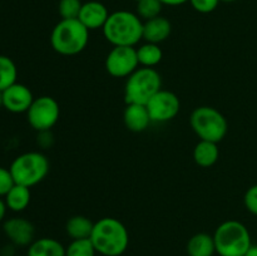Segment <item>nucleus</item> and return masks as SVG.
<instances>
[{"mask_svg": "<svg viewBox=\"0 0 257 256\" xmlns=\"http://www.w3.org/2000/svg\"><path fill=\"white\" fill-rule=\"evenodd\" d=\"M146 107L152 122L165 123L172 120L180 113L181 102L176 93L161 89L151 98Z\"/></svg>", "mask_w": 257, "mask_h": 256, "instance_id": "10", "label": "nucleus"}, {"mask_svg": "<svg viewBox=\"0 0 257 256\" xmlns=\"http://www.w3.org/2000/svg\"><path fill=\"white\" fill-rule=\"evenodd\" d=\"M133 2H136V3H138V2H140V0H133Z\"/></svg>", "mask_w": 257, "mask_h": 256, "instance_id": "34", "label": "nucleus"}, {"mask_svg": "<svg viewBox=\"0 0 257 256\" xmlns=\"http://www.w3.org/2000/svg\"><path fill=\"white\" fill-rule=\"evenodd\" d=\"M123 122H124L125 128L131 132L141 133L145 132L152 119L150 117L147 107L145 104H136V103H130L125 107L124 113H123Z\"/></svg>", "mask_w": 257, "mask_h": 256, "instance_id": "14", "label": "nucleus"}, {"mask_svg": "<svg viewBox=\"0 0 257 256\" xmlns=\"http://www.w3.org/2000/svg\"><path fill=\"white\" fill-rule=\"evenodd\" d=\"M7 211H8L7 203H5L4 198L0 197V222H2V221H4L5 215H7Z\"/></svg>", "mask_w": 257, "mask_h": 256, "instance_id": "30", "label": "nucleus"}, {"mask_svg": "<svg viewBox=\"0 0 257 256\" xmlns=\"http://www.w3.org/2000/svg\"><path fill=\"white\" fill-rule=\"evenodd\" d=\"M136 49H137V58L141 67L155 68L156 65L160 64L163 58V52L160 44L146 42Z\"/></svg>", "mask_w": 257, "mask_h": 256, "instance_id": "21", "label": "nucleus"}, {"mask_svg": "<svg viewBox=\"0 0 257 256\" xmlns=\"http://www.w3.org/2000/svg\"><path fill=\"white\" fill-rule=\"evenodd\" d=\"M220 158V150L217 143L200 140L193 150V160L200 167H212Z\"/></svg>", "mask_w": 257, "mask_h": 256, "instance_id": "18", "label": "nucleus"}, {"mask_svg": "<svg viewBox=\"0 0 257 256\" xmlns=\"http://www.w3.org/2000/svg\"><path fill=\"white\" fill-rule=\"evenodd\" d=\"M102 30L113 47H136L143 39V20L136 13L117 10L110 13Z\"/></svg>", "mask_w": 257, "mask_h": 256, "instance_id": "1", "label": "nucleus"}, {"mask_svg": "<svg viewBox=\"0 0 257 256\" xmlns=\"http://www.w3.org/2000/svg\"><path fill=\"white\" fill-rule=\"evenodd\" d=\"M90 241L102 256H120L130 245L127 227L114 217H103L94 222Z\"/></svg>", "mask_w": 257, "mask_h": 256, "instance_id": "2", "label": "nucleus"}, {"mask_svg": "<svg viewBox=\"0 0 257 256\" xmlns=\"http://www.w3.org/2000/svg\"><path fill=\"white\" fill-rule=\"evenodd\" d=\"M163 5H168V7H180V5L186 4L190 0H160Z\"/></svg>", "mask_w": 257, "mask_h": 256, "instance_id": "29", "label": "nucleus"}, {"mask_svg": "<svg viewBox=\"0 0 257 256\" xmlns=\"http://www.w3.org/2000/svg\"><path fill=\"white\" fill-rule=\"evenodd\" d=\"M109 14L110 13L108 12L107 7L103 3L90 0V2L83 3L78 19L90 32V30L103 29Z\"/></svg>", "mask_w": 257, "mask_h": 256, "instance_id": "13", "label": "nucleus"}, {"mask_svg": "<svg viewBox=\"0 0 257 256\" xmlns=\"http://www.w3.org/2000/svg\"><path fill=\"white\" fill-rule=\"evenodd\" d=\"M89 43V30L79 19H62L50 34L52 48L60 55L72 57L82 53Z\"/></svg>", "mask_w": 257, "mask_h": 256, "instance_id": "3", "label": "nucleus"}, {"mask_svg": "<svg viewBox=\"0 0 257 256\" xmlns=\"http://www.w3.org/2000/svg\"><path fill=\"white\" fill-rule=\"evenodd\" d=\"M30 200H32L30 188L27 187V186L18 185V183L13 186L12 190L4 197L8 210L13 211V212H22V211H24L29 206Z\"/></svg>", "mask_w": 257, "mask_h": 256, "instance_id": "19", "label": "nucleus"}, {"mask_svg": "<svg viewBox=\"0 0 257 256\" xmlns=\"http://www.w3.org/2000/svg\"><path fill=\"white\" fill-rule=\"evenodd\" d=\"M245 256H257V245H251Z\"/></svg>", "mask_w": 257, "mask_h": 256, "instance_id": "31", "label": "nucleus"}, {"mask_svg": "<svg viewBox=\"0 0 257 256\" xmlns=\"http://www.w3.org/2000/svg\"><path fill=\"white\" fill-rule=\"evenodd\" d=\"M94 246L90 238L83 240H72V242L65 247V256H95Z\"/></svg>", "mask_w": 257, "mask_h": 256, "instance_id": "24", "label": "nucleus"}, {"mask_svg": "<svg viewBox=\"0 0 257 256\" xmlns=\"http://www.w3.org/2000/svg\"><path fill=\"white\" fill-rule=\"evenodd\" d=\"M17 256H23V255H17ZM25 256H27V255H25Z\"/></svg>", "mask_w": 257, "mask_h": 256, "instance_id": "35", "label": "nucleus"}, {"mask_svg": "<svg viewBox=\"0 0 257 256\" xmlns=\"http://www.w3.org/2000/svg\"><path fill=\"white\" fill-rule=\"evenodd\" d=\"M188 256H213L216 253L213 235L207 232L195 233L186 246Z\"/></svg>", "mask_w": 257, "mask_h": 256, "instance_id": "17", "label": "nucleus"}, {"mask_svg": "<svg viewBox=\"0 0 257 256\" xmlns=\"http://www.w3.org/2000/svg\"><path fill=\"white\" fill-rule=\"evenodd\" d=\"M82 7L80 0H59L58 12L62 19H78Z\"/></svg>", "mask_w": 257, "mask_h": 256, "instance_id": "25", "label": "nucleus"}, {"mask_svg": "<svg viewBox=\"0 0 257 256\" xmlns=\"http://www.w3.org/2000/svg\"><path fill=\"white\" fill-rule=\"evenodd\" d=\"M14 185L15 181L9 168L0 166V197H5V195L12 190Z\"/></svg>", "mask_w": 257, "mask_h": 256, "instance_id": "26", "label": "nucleus"}, {"mask_svg": "<svg viewBox=\"0 0 257 256\" xmlns=\"http://www.w3.org/2000/svg\"><path fill=\"white\" fill-rule=\"evenodd\" d=\"M2 108H4V105H3V92L0 90V109H2Z\"/></svg>", "mask_w": 257, "mask_h": 256, "instance_id": "32", "label": "nucleus"}, {"mask_svg": "<svg viewBox=\"0 0 257 256\" xmlns=\"http://www.w3.org/2000/svg\"><path fill=\"white\" fill-rule=\"evenodd\" d=\"M94 222L87 216L75 215L72 216L65 223V232L72 240H83L90 238Z\"/></svg>", "mask_w": 257, "mask_h": 256, "instance_id": "20", "label": "nucleus"}, {"mask_svg": "<svg viewBox=\"0 0 257 256\" xmlns=\"http://www.w3.org/2000/svg\"><path fill=\"white\" fill-rule=\"evenodd\" d=\"M213 240L216 253L220 256H245L252 245L250 231L237 220H227L218 225Z\"/></svg>", "mask_w": 257, "mask_h": 256, "instance_id": "4", "label": "nucleus"}, {"mask_svg": "<svg viewBox=\"0 0 257 256\" xmlns=\"http://www.w3.org/2000/svg\"><path fill=\"white\" fill-rule=\"evenodd\" d=\"M60 117L59 103L49 95L35 98L27 112L28 123L37 132L50 131Z\"/></svg>", "mask_w": 257, "mask_h": 256, "instance_id": "8", "label": "nucleus"}, {"mask_svg": "<svg viewBox=\"0 0 257 256\" xmlns=\"http://www.w3.org/2000/svg\"><path fill=\"white\" fill-rule=\"evenodd\" d=\"M220 2H222V3H233V2H236V0H220Z\"/></svg>", "mask_w": 257, "mask_h": 256, "instance_id": "33", "label": "nucleus"}, {"mask_svg": "<svg viewBox=\"0 0 257 256\" xmlns=\"http://www.w3.org/2000/svg\"><path fill=\"white\" fill-rule=\"evenodd\" d=\"M243 205L248 212L257 216V183L247 188L243 196Z\"/></svg>", "mask_w": 257, "mask_h": 256, "instance_id": "27", "label": "nucleus"}, {"mask_svg": "<svg viewBox=\"0 0 257 256\" xmlns=\"http://www.w3.org/2000/svg\"><path fill=\"white\" fill-rule=\"evenodd\" d=\"M3 230L14 246L24 247V246H29L35 240V227L27 218H8L3 223Z\"/></svg>", "mask_w": 257, "mask_h": 256, "instance_id": "12", "label": "nucleus"}, {"mask_svg": "<svg viewBox=\"0 0 257 256\" xmlns=\"http://www.w3.org/2000/svg\"><path fill=\"white\" fill-rule=\"evenodd\" d=\"M172 33V24L167 18L160 17L143 22V39L147 43L161 44L167 40Z\"/></svg>", "mask_w": 257, "mask_h": 256, "instance_id": "15", "label": "nucleus"}, {"mask_svg": "<svg viewBox=\"0 0 257 256\" xmlns=\"http://www.w3.org/2000/svg\"><path fill=\"white\" fill-rule=\"evenodd\" d=\"M162 8L163 4L160 0H140L137 3V8H136V14L143 22H147L153 18L160 17Z\"/></svg>", "mask_w": 257, "mask_h": 256, "instance_id": "23", "label": "nucleus"}, {"mask_svg": "<svg viewBox=\"0 0 257 256\" xmlns=\"http://www.w3.org/2000/svg\"><path fill=\"white\" fill-rule=\"evenodd\" d=\"M18 68L12 58L0 54V90H5L17 83Z\"/></svg>", "mask_w": 257, "mask_h": 256, "instance_id": "22", "label": "nucleus"}, {"mask_svg": "<svg viewBox=\"0 0 257 256\" xmlns=\"http://www.w3.org/2000/svg\"><path fill=\"white\" fill-rule=\"evenodd\" d=\"M190 3L196 12L208 14V13H212L217 9L221 2L220 0H190Z\"/></svg>", "mask_w": 257, "mask_h": 256, "instance_id": "28", "label": "nucleus"}, {"mask_svg": "<svg viewBox=\"0 0 257 256\" xmlns=\"http://www.w3.org/2000/svg\"><path fill=\"white\" fill-rule=\"evenodd\" d=\"M162 89V77L155 68L140 67L127 78L124 99L127 104H147L151 98Z\"/></svg>", "mask_w": 257, "mask_h": 256, "instance_id": "6", "label": "nucleus"}, {"mask_svg": "<svg viewBox=\"0 0 257 256\" xmlns=\"http://www.w3.org/2000/svg\"><path fill=\"white\" fill-rule=\"evenodd\" d=\"M105 70L114 78H128L140 68L135 47H113L105 58Z\"/></svg>", "mask_w": 257, "mask_h": 256, "instance_id": "9", "label": "nucleus"}, {"mask_svg": "<svg viewBox=\"0 0 257 256\" xmlns=\"http://www.w3.org/2000/svg\"><path fill=\"white\" fill-rule=\"evenodd\" d=\"M34 99L32 90L22 83L17 82L3 90V105L8 112L14 114L27 113Z\"/></svg>", "mask_w": 257, "mask_h": 256, "instance_id": "11", "label": "nucleus"}, {"mask_svg": "<svg viewBox=\"0 0 257 256\" xmlns=\"http://www.w3.org/2000/svg\"><path fill=\"white\" fill-rule=\"evenodd\" d=\"M190 124L200 140L218 143L226 137L228 123L225 115L210 105L197 107L190 117Z\"/></svg>", "mask_w": 257, "mask_h": 256, "instance_id": "7", "label": "nucleus"}, {"mask_svg": "<svg viewBox=\"0 0 257 256\" xmlns=\"http://www.w3.org/2000/svg\"><path fill=\"white\" fill-rule=\"evenodd\" d=\"M50 163L47 156L38 151L22 153L14 158L9 170L18 185L33 187L42 182L49 173Z\"/></svg>", "mask_w": 257, "mask_h": 256, "instance_id": "5", "label": "nucleus"}, {"mask_svg": "<svg viewBox=\"0 0 257 256\" xmlns=\"http://www.w3.org/2000/svg\"><path fill=\"white\" fill-rule=\"evenodd\" d=\"M27 256H65V247L55 238L40 237L28 246Z\"/></svg>", "mask_w": 257, "mask_h": 256, "instance_id": "16", "label": "nucleus"}]
</instances>
